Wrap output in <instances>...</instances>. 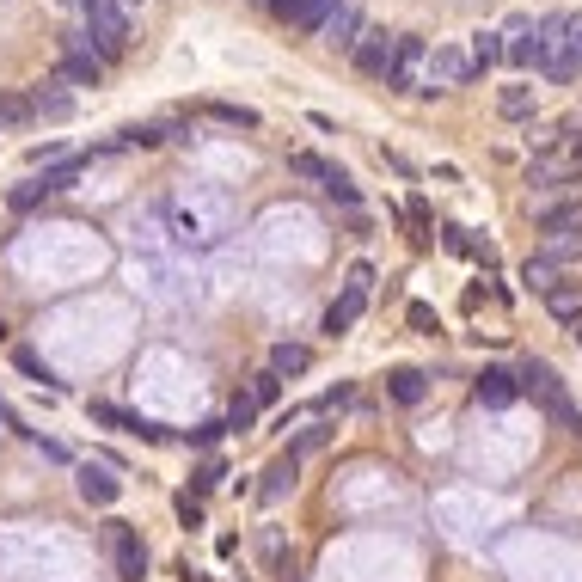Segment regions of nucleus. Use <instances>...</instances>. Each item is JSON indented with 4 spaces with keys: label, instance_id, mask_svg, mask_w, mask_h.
Returning <instances> with one entry per match:
<instances>
[{
    "label": "nucleus",
    "instance_id": "1",
    "mask_svg": "<svg viewBox=\"0 0 582 582\" xmlns=\"http://www.w3.org/2000/svg\"><path fill=\"white\" fill-rule=\"evenodd\" d=\"M368 295H374V264H350V276H344V301H331V313H325V331H331V337H344V331L362 319Z\"/></svg>",
    "mask_w": 582,
    "mask_h": 582
},
{
    "label": "nucleus",
    "instance_id": "2",
    "mask_svg": "<svg viewBox=\"0 0 582 582\" xmlns=\"http://www.w3.org/2000/svg\"><path fill=\"white\" fill-rule=\"evenodd\" d=\"M105 552L117 564V582H141V576H148V552H141V533L129 521H105Z\"/></svg>",
    "mask_w": 582,
    "mask_h": 582
},
{
    "label": "nucleus",
    "instance_id": "3",
    "mask_svg": "<svg viewBox=\"0 0 582 582\" xmlns=\"http://www.w3.org/2000/svg\"><path fill=\"white\" fill-rule=\"evenodd\" d=\"M540 233H546V239H558V246H570V239H582V197L546 203V209H540Z\"/></svg>",
    "mask_w": 582,
    "mask_h": 582
},
{
    "label": "nucleus",
    "instance_id": "4",
    "mask_svg": "<svg viewBox=\"0 0 582 582\" xmlns=\"http://www.w3.org/2000/svg\"><path fill=\"white\" fill-rule=\"evenodd\" d=\"M472 399H478L484 411H503V405H515V399H521V386H515V374H509V368H484V374L472 380Z\"/></svg>",
    "mask_w": 582,
    "mask_h": 582
},
{
    "label": "nucleus",
    "instance_id": "5",
    "mask_svg": "<svg viewBox=\"0 0 582 582\" xmlns=\"http://www.w3.org/2000/svg\"><path fill=\"white\" fill-rule=\"evenodd\" d=\"M417 62H423V37L405 31V37L393 43V68H386V86H393V92H411V86H417Z\"/></svg>",
    "mask_w": 582,
    "mask_h": 582
},
{
    "label": "nucleus",
    "instance_id": "6",
    "mask_svg": "<svg viewBox=\"0 0 582 582\" xmlns=\"http://www.w3.org/2000/svg\"><path fill=\"white\" fill-rule=\"evenodd\" d=\"M393 43L399 37H386V31H362V43H356V68L368 74V80H386V68H393Z\"/></svg>",
    "mask_w": 582,
    "mask_h": 582
},
{
    "label": "nucleus",
    "instance_id": "7",
    "mask_svg": "<svg viewBox=\"0 0 582 582\" xmlns=\"http://www.w3.org/2000/svg\"><path fill=\"white\" fill-rule=\"evenodd\" d=\"M92 423H105V429H123V435H141V442H166V429L160 423H148V417H135V411H123V405H92Z\"/></svg>",
    "mask_w": 582,
    "mask_h": 582
},
{
    "label": "nucleus",
    "instance_id": "8",
    "mask_svg": "<svg viewBox=\"0 0 582 582\" xmlns=\"http://www.w3.org/2000/svg\"><path fill=\"white\" fill-rule=\"evenodd\" d=\"M515 386H521V393H533L540 405H552V399L564 393V386H558V368H552V362H540V356H527V362L515 368Z\"/></svg>",
    "mask_w": 582,
    "mask_h": 582
},
{
    "label": "nucleus",
    "instance_id": "9",
    "mask_svg": "<svg viewBox=\"0 0 582 582\" xmlns=\"http://www.w3.org/2000/svg\"><path fill=\"white\" fill-rule=\"evenodd\" d=\"M295 478H301V454L288 448L282 460H270V472H264V484H258V497H264V503H282L288 491H295Z\"/></svg>",
    "mask_w": 582,
    "mask_h": 582
},
{
    "label": "nucleus",
    "instance_id": "10",
    "mask_svg": "<svg viewBox=\"0 0 582 582\" xmlns=\"http://www.w3.org/2000/svg\"><path fill=\"white\" fill-rule=\"evenodd\" d=\"M478 68L460 56V50H435V62H429V92H442V86H466Z\"/></svg>",
    "mask_w": 582,
    "mask_h": 582
},
{
    "label": "nucleus",
    "instance_id": "11",
    "mask_svg": "<svg viewBox=\"0 0 582 582\" xmlns=\"http://www.w3.org/2000/svg\"><path fill=\"white\" fill-rule=\"evenodd\" d=\"M362 13L350 7V0H344V7H337L331 19H325V43H331V50H356V43H362Z\"/></svg>",
    "mask_w": 582,
    "mask_h": 582
},
{
    "label": "nucleus",
    "instance_id": "12",
    "mask_svg": "<svg viewBox=\"0 0 582 582\" xmlns=\"http://www.w3.org/2000/svg\"><path fill=\"white\" fill-rule=\"evenodd\" d=\"M337 7H344V0H288V25H295V31H325V19L337 13Z\"/></svg>",
    "mask_w": 582,
    "mask_h": 582
},
{
    "label": "nucleus",
    "instance_id": "13",
    "mask_svg": "<svg viewBox=\"0 0 582 582\" xmlns=\"http://www.w3.org/2000/svg\"><path fill=\"white\" fill-rule=\"evenodd\" d=\"M31 111H37V117H50V123H62V117L74 111V99L62 92V80H43V86L31 92Z\"/></svg>",
    "mask_w": 582,
    "mask_h": 582
},
{
    "label": "nucleus",
    "instance_id": "14",
    "mask_svg": "<svg viewBox=\"0 0 582 582\" xmlns=\"http://www.w3.org/2000/svg\"><path fill=\"white\" fill-rule=\"evenodd\" d=\"M80 497L86 503H117V478H111V466H80Z\"/></svg>",
    "mask_w": 582,
    "mask_h": 582
},
{
    "label": "nucleus",
    "instance_id": "15",
    "mask_svg": "<svg viewBox=\"0 0 582 582\" xmlns=\"http://www.w3.org/2000/svg\"><path fill=\"white\" fill-rule=\"evenodd\" d=\"M546 313L564 319V325H582V282H558L546 295Z\"/></svg>",
    "mask_w": 582,
    "mask_h": 582
},
{
    "label": "nucleus",
    "instance_id": "16",
    "mask_svg": "<svg viewBox=\"0 0 582 582\" xmlns=\"http://www.w3.org/2000/svg\"><path fill=\"white\" fill-rule=\"evenodd\" d=\"M307 368H313V350H307V344H276V350H270V374H276V380L307 374Z\"/></svg>",
    "mask_w": 582,
    "mask_h": 582
},
{
    "label": "nucleus",
    "instance_id": "17",
    "mask_svg": "<svg viewBox=\"0 0 582 582\" xmlns=\"http://www.w3.org/2000/svg\"><path fill=\"white\" fill-rule=\"evenodd\" d=\"M503 62H515V68H546L540 37H527V25H515V37H509V56H503Z\"/></svg>",
    "mask_w": 582,
    "mask_h": 582
},
{
    "label": "nucleus",
    "instance_id": "18",
    "mask_svg": "<svg viewBox=\"0 0 582 582\" xmlns=\"http://www.w3.org/2000/svg\"><path fill=\"white\" fill-rule=\"evenodd\" d=\"M386 393H393L399 405H423V393H429V380H423L417 368H393V380H386Z\"/></svg>",
    "mask_w": 582,
    "mask_h": 582
},
{
    "label": "nucleus",
    "instance_id": "19",
    "mask_svg": "<svg viewBox=\"0 0 582 582\" xmlns=\"http://www.w3.org/2000/svg\"><path fill=\"white\" fill-rule=\"evenodd\" d=\"M564 178H570V160H546V154H540V160L527 166V184H533V190H558Z\"/></svg>",
    "mask_w": 582,
    "mask_h": 582
},
{
    "label": "nucleus",
    "instance_id": "20",
    "mask_svg": "<svg viewBox=\"0 0 582 582\" xmlns=\"http://www.w3.org/2000/svg\"><path fill=\"white\" fill-rule=\"evenodd\" d=\"M503 56H509V43H503L497 31H478V37H472V68H497Z\"/></svg>",
    "mask_w": 582,
    "mask_h": 582
},
{
    "label": "nucleus",
    "instance_id": "21",
    "mask_svg": "<svg viewBox=\"0 0 582 582\" xmlns=\"http://www.w3.org/2000/svg\"><path fill=\"white\" fill-rule=\"evenodd\" d=\"M37 111H31V92H0V129H19V123H31Z\"/></svg>",
    "mask_w": 582,
    "mask_h": 582
},
{
    "label": "nucleus",
    "instance_id": "22",
    "mask_svg": "<svg viewBox=\"0 0 582 582\" xmlns=\"http://www.w3.org/2000/svg\"><path fill=\"white\" fill-rule=\"evenodd\" d=\"M521 282L533 288V295H552V288H558V264H552V258H527Z\"/></svg>",
    "mask_w": 582,
    "mask_h": 582
},
{
    "label": "nucleus",
    "instance_id": "23",
    "mask_svg": "<svg viewBox=\"0 0 582 582\" xmlns=\"http://www.w3.org/2000/svg\"><path fill=\"white\" fill-rule=\"evenodd\" d=\"M43 197H56V184H50V172H43V178H25V184L13 190V197H7V203H13V209H37Z\"/></svg>",
    "mask_w": 582,
    "mask_h": 582
},
{
    "label": "nucleus",
    "instance_id": "24",
    "mask_svg": "<svg viewBox=\"0 0 582 582\" xmlns=\"http://www.w3.org/2000/svg\"><path fill=\"white\" fill-rule=\"evenodd\" d=\"M319 184H325V197H331V203H344V209H356V184H350V172H337V166H325V178H319Z\"/></svg>",
    "mask_w": 582,
    "mask_h": 582
},
{
    "label": "nucleus",
    "instance_id": "25",
    "mask_svg": "<svg viewBox=\"0 0 582 582\" xmlns=\"http://www.w3.org/2000/svg\"><path fill=\"white\" fill-rule=\"evenodd\" d=\"M405 221H411V246H429V239H435V233H429L435 221H429V203H423V197L405 203Z\"/></svg>",
    "mask_w": 582,
    "mask_h": 582
},
{
    "label": "nucleus",
    "instance_id": "26",
    "mask_svg": "<svg viewBox=\"0 0 582 582\" xmlns=\"http://www.w3.org/2000/svg\"><path fill=\"white\" fill-rule=\"evenodd\" d=\"M246 399H252L258 411H264V405H276V399H282V380H276L270 368H264V374H252V393H246Z\"/></svg>",
    "mask_w": 582,
    "mask_h": 582
},
{
    "label": "nucleus",
    "instance_id": "27",
    "mask_svg": "<svg viewBox=\"0 0 582 582\" xmlns=\"http://www.w3.org/2000/svg\"><path fill=\"white\" fill-rule=\"evenodd\" d=\"M546 417H552V423H558V429H570V435H582V411H576V405H570V399H564V393H558V399H552V405H546Z\"/></svg>",
    "mask_w": 582,
    "mask_h": 582
},
{
    "label": "nucleus",
    "instance_id": "28",
    "mask_svg": "<svg viewBox=\"0 0 582 582\" xmlns=\"http://www.w3.org/2000/svg\"><path fill=\"white\" fill-rule=\"evenodd\" d=\"M497 105H503V117H515V123H521V117H533V92H527V86H509Z\"/></svg>",
    "mask_w": 582,
    "mask_h": 582
},
{
    "label": "nucleus",
    "instance_id": "29",
    "mask_svg": "<svg viewBox=\"0 0 582 582\" xmlns=\"http://www.w3.org/2000/svg\"><path fill=\"white\" fill-rule=\"evenodd\" d=\"M442 246H448L454 258H478V239H472L466 227H442Z\"/></svg>",
    "mask_w": 582,
    "mask_h": 582
},
{
    "label": "nucleus",
    "instance_id": "30",
    "mask_svg": "<svg viewBox=\"0 0 582 582\" xmlns=\"http://www.w3.org/2000/svg\"><path fill=\"white\" fill-rule=\"evenodd\" d=\"M405 319H411V331H423V337L442 331V325H435V307H423V301H411V307H405Z\"/></svg>",
    "mask_w": 582,
    "mask_h": 582
},
{
    "label": "nucleus",
    "instance_id": "31",
    "mask_svg": "<svg viewBox=\"0 0 582 582\" xmlns=\"http://www.w3.org/2000/svg\"><path fill=\"white\" fill-rule=\"evenodd\" d=\"M252 417H258V405H252L246 393H239V399L227 405V429H252Z\"/></svg>",
    "mask_w": 582,
    "mask_h": 582
},
{
    "label": "nucleus",
    "instance_id": "32",
    "mask_svg": "<svg viewBox=\"0 0 582 582\" xmlns=\"http://www.w3.org/2000/svg\"><path fill=\"white\" fill-rule=\"evenodd\" d=\"M13 362H19V368H25L31 380H50V386H56V374L43 368V356H37V350H13Z\"/></svg>",
    "mask_w": 582,
    "mask_h": 582
},
{
    "label": "nucleus",
    "instance_id": "33",
    "mask_svg": "<svg viewBox=\"0 0 582 582\" xmlns=\"http://www.w3.org/2000/svg\"><path fill=\"white\" fill-rule=\"evenodd\" d=\"M331 442V429L325 423H313V429H301V442H295V454H313V448H325Z\"/></svg>",
    "mask_w": 582,
    "mask_h": 582
},
{
    "label": "nucleus",
    "instance_id": "34",
    "mask_svg": "<svg viewBox=\"0 0 582 582\" xmlns=\"http://www.w3.org/2000/svg\"><path fill=\"white\" fill-rule=\"evenodd\" d=\"M221 478H227V466H221V460H203V472H197V491H215Z\"/></svg>",
    "mask_w": 582,
    "mask_h": 582
},
{
    "label": "nucleus",
    "instance_id": "35",
    "mask_svg": "<svg viewBox=\"0 0 582 582\" xmlns=\"http://www.w3.org/2000/svg\"><path fill=\"white\" fill-rule=\"evenodd\" d=\"M288 172H301V178H325V160H313V154H295V160H288Z\"/></svg>",
    "mask_w": 582,
    "mask_h": 582
},
{
    "label": "nucleus",
    "instance_id": "36",
    "mask_svg": "<svg viewBox=\"0 0 582 582\" xmlns=\"http://www.w3.org/2000/svg\"><path fill=\"white\" fill-rule=\"evenodd\" d=\"M221 435H227V423H203V429H190V442H197V448H215Z\"/></svg>",
    "mask_w": 582,
    "mask_h": 582
},
{
    "label": "nucleus",
    "instance_id": "37",
    "mask_svg": "<svg viewBox=\"0 0 582 582\" xmlns=\"http://www.w3.org/2000/svg\"><path fill=\"white\" fill-rule=\"evenodd\" d=\"M215 117H221V123H246V129H252V123H258V117H252V111H239V105H215Z\"/></svg>",
    "mask_w": 582,
    "mask_h": 582
},
{
    "label": "nucleus",
    "instance_id": "38",
    "mask_svg": "<svg viewBox=\"0 0 582 582\" xmlns=\"http://www.w3.org/2000/svg\"><path fill=\"white\" fill-rule=\"evenodd\" d=\"M178 515H184V527H197L203 521V503L197 497H178Z\"/></svg>",
    "mask_w": 582,
    "mask_h": 582
},
{
    "label": "nucleus",
    "instance_id": "39",
    "mask_svg": "<svg viewBox=\"0 0 582 582\" xmlns=\"http://www.w3.org/2000/svg\"><path fill=\"white\" fill-rule=\"evenodd\" d=\"M570 56H576V62H582V13H576V19H570Z\"/></svg>",
    "mask_w": 582,
    "mask_h": 582
},
{
    "label": "nucleus",
    "instance_id": "40",
    "mask_svg": "<svg viewBox=\"0 0 582 582\" xmlns=\"http://www.w3.org/2000/svg\"><path fill=\"white\" fill-rule=\"evenodd\" d=\"M270 7H276V19H282V13H288V0H270Z\"/></svg>",
    "mask_w": 582,
    "mask_h": 582
},
{
    "label": "nucleus",
    "instance_id": "41",
    "mask_svg": "<svg viewBox=\"0 0 582 582\" xmlns=\"http://www.w3.org/2000/svg\"><path fill=\"white\" fill-rule=\"evenodd\" d=\"M0 344H7V325H0Z\"/></svg>",
    "mask_w": 582,
    "mask_h": 582
},
{
    "label": "nucleus",
    "instance_id": "42",
    "mask_svg": "<svg viewBox=\"0 0 582 582\" xmlns=\"http://www.w3.org/2000/svg\"><path fill=\"white\" fill-rule=\"evenodd\" d=\"M0 423H7V405H0Z\"/></svg>",
    "mask_w": 582,
    "mask_h": 582
},
{
    "label": "nucleus",
    "instance_id": "43",
    "mask_svg": "<svg viewBox=\"0 0 582 582\" xmlns=\"http://www.w3.org/2000/svg\"><path fill=\"white\" fill-rule=\"evenodd\" d=\"M576 344H582V325H576Z\"/></svg>",
    "mask_w": 582,
    "mask_h": 582
}]
</instances>
